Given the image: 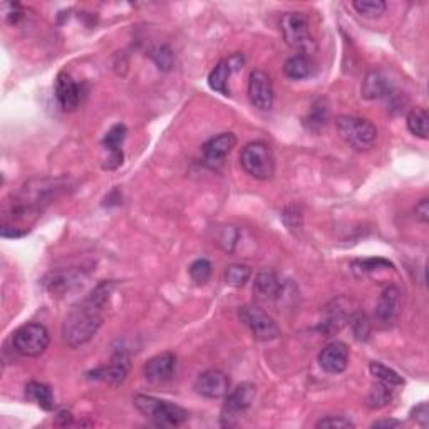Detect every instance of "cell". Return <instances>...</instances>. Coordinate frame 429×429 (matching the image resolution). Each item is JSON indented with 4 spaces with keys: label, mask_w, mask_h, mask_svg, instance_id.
Instances as JSON below:
<instances>
[{
    "label": "cell",
    "mask_w": 429,
    "mask_h": 429,
    "mask_svg": "<svg viewBox=\"0 0 429 429\" xmlns=\"http://www.w3.org/2000/svg\"><path fill=\"white\" fill-rule=\"evenodd\" d=\"M401 421H396V419H380V421H376L372 424V428H397L401 426Z\"/></svg>",
    "instance_id": "40"
},
{
    "label": "cell",
    "mask_w": 429,
    "mask_h": 429,
    "mask_svg": "<svg viewBox=\"0 0 429 429\" xmlns=\"http://www.w3.org/2000/svg\"><path fill=\"white\" fill-rule=\"evenodd\" d=\"M257 388L250 383H243L236 386L233 391L226 394L225 404L222 408V424L223 426H235L242 416L250 409L252 402L255 401Z\"/></svg>",
    "instance_id": "7"
},
{
    "label": "cell",
    "mask_w": 429,
    "mask_h": 429,
    "mask_svg": "<svg viewBox=\"0 0 429 429\" xmlns=\"http://www.w3.org/2000/svg\"><path fill=\"white\" fill-rule=\"evenodd\" d=\"M283 72L288 79L293 81H300V79H307L314 74V63L309 56L305 54H295L287 59L283 64Z\"/></svg>",
    "instance_id": "20"
},
{
    "label": "cell",
    "mask_w": 429,
    "mask_h": 429,
    "mask_svg": "<svg viewBox=\"0 0 429 429\" xmlns=\"http://www.w3.org/2000/svg\"><path fill=\"white\" fill-rule=\"evenodd\" d=\"M238 317L245 326L250 329V332L257 340H274L277 339L280 331L275 321L265 312L264 309H260L258 305H243L238 310Z\"/></svg>",
    "instance_id": "8"
},
{
    "label": "cell",
    "mask_w": 429,
    "mask_h": 429,
    "mask_svg": "<svg viewBox=\"0 0 429 429\" xmlns=\"http://www.w3.org/2000/svg\"><path fill=\"white\" fill-rule=\"evenodd\" d=\"M131 367V359L128 356V352L124 349H117V351L113 354L111 362L108 366H101L98 369L91 371L89 379L96 380H103V383L111 384V386H120L122 380L126 379Z\"/></svg>",
    "instance_id": "10"
},
{
    "label": "cell",
    "mask_w": 429,
    "mask_h": 429,
    "mask_svg": "<svg viewBox=\"0 0 429 429\" xmlns=\"http://www.w3.org/2000/svg\"><path fill=\"white\" fill-rule=\"evenodd\" d=\"M369 371L371 374L374 376V379H378L379 383L386 384L389 388H397L404 384V379H402L396 371L391 369V367L380 364V362H371Z\"/></svg>",
    "instance_id": "25"
},
{
    "label": "cell",
    "mask_w": 429,
    "mask_h": 429,
    "mask_svg": "<svg viewBox=\"0 0 429 429\" xmlns=\"http://www.w3.org/2000/svg\"><path fill=\"white\" fill-rule=\"evenodd\" d=\"M49 331L46 329V326L37 322L24 324L12 334V345H14L15 352H19L24 357L42 356L49 347Z\"/></svg>",
    "instance_id": "6"
},
{
    "label": "cell",
    "mask_w": 429,
    "mask_h": 429,
    "mask_svg": "<svg viewBox=\"0 0 429 429\" xmlns=\"http://www.w3.org/2000/svg\"><path fill=\"white\" fill-rule=\"evenodd\" d=\"M220 240L223 243V248L231 252L233 250L236 240H238V230H235V226H226V229L223 230V236Z\"/></svg>",
    "instance_id": "37"
},
{
    "label": "cell",
    "mask_w": 429,
    "mask_h": 429,
    "mask_svg": "<svg viewBox=\"0 0 429 429\" xmlns=\"http://www.w3.org/2000/svg\"><path fill=\"white\" fill-rule=\"evenodd\" d=\"M319 366L322 367V371H326L327 374H340L347 369L349 366V349L344 342H335L327 344L319 354Z\"/></svg>",
    "instance_id": "13"
},
{
    "label": "cell",
    "mask_w": 429,
    "mask_h": 429,
    "mask_svg": "<svg viewBox=\"0 0 429 429\" xmlns=\"http://www.w3.org/2000/svg\"><path fill=\"white\" fill-rule=\"evenodd\" d=\"M56 98L64 111H74L81 103V87L71 74L60 72L56 79Z\"/></svg>",
    "instance_id": "18"
},
{
    "label": "cell",
    "mask_w": 429,
    "mask_h": 429,
    "mask_svg": "<svg viewBox=\"0 0 429 429\" xmlns=\"http://www.w3.org/2000/svg\"><path fill=\"white\" fill-rule=\"evenodd\" d=\"M151 58L155 60V64L161 71H169L173 68L174 63V54L169 46H160L151 52Z\"/></svg>",
    "instance_id": "31"
},
{
    "label": "cell",
    "mask_w": 429,
    "mask_h": 429,
    "mask_svg": "<svg viewBox=\"0 0 429 429\" xmlns=\"http://www.w3.org/2000/svg\"><path fill=\"white\" fill-rule=\"evenodd\" d=\"M351 329L357 340H367L371 334V324L364 314H356L351 319Z\"/></svg>",
    "instance_id": "33"
},
{
    "label": "cell",
    "mask_w": 429,
    "mask_h": 429,
    "mask_svg": "<svg viewBox=\"0 0 429 429\" xmlns=\"http://www.w3.org/2000/svg\"><path fill=\"white\" fill-rule=\"evenodd\" d=\"M391 93H392V84L386 74L379 71H371L364 77V81H362L361 94L362 98L367 101L388 98Z\"/></svg>",
    "instance_id": "19"
},
{
    "label": "cell",
    "mask_w": 429,
    "mask_h": 429,
    "mask_svg": "<svg viewBox=\"0 0 429 429\" xmlns=\"http://www.w3.org/2000/svg\"><path fill=\"white\" fill-rule=\"evenodd\" d=\"M122 150L120 151H109V156L106 158V163H104V169H116L117 166H121L122 163Z\"/></svg>",
    "instance_id": "38"
},
{
    "label": "cell",
    "mask_w": 429,
    "mask_h": 429,
    "mask_svg": "<svg viewBox=\"0 0 429 429\" xmlns=\"http://www.w3.org/2000/svg\"><path fill=\"white\" fill-rule=\"evenodd\" d=\"M416 218H418L421 223L429 222V200L428 198H423L418 205H416Z\"/></svg>",
    "instance_id": "39"
},
{
    "label": "cell",
    "mask_w": 429,
    "mask_h": 429,
    "mask_svg": "<svg viewBox=\"0 0 429 429\" xmlns=\"http://www.w3.org/2000/svg\"><path fill=\"white\" fill-rule=\"evenodd\" d=\"M25 396L30 401H34L39 408L44 411H52L54 409V394H52L51 388L46 384L37 383V380H30L25 386Z\"/></svg>",
    "instance_id": "21"
},
{
    "label": "cell",
    "mask_w": 429,
    "mask_h": 429,
    "mask_svg": "<svg viewBox=\"0 0 429 429\" xmlns=\"http://www.w3.org/2000/svg\"><path fill=\"white\" fill-rule=\"evenodd\" d=\"M240 165H242L245 173L255 179H262V181L272 179L275 174L272 148L264 141L248 143L240 153Z\"/></svg>",
    "instance_id": "4"
},
{
    "label": "cell",
    "mask_w": 429,
    "mask_h": 429,
    "mask_svg": "<svg viewBox=\"0 0 429 429\" xmlns=\"http://www.w3.org/2000/svg\"><path fill=\"white\" fill-rule=\"evenodd\" d=\"M231 76V68L229 64V60H222L213 68V71L210 72L208 76V86L212 87L213 91L220 93L223 96H229V79Z\"/></svg>",
    "instance_id": "23"
},
{
    "label": "cell",
    "mask_w": 429,
    "mask_h": 429,
    "mask_svg": "<svg viewBox=\"0 0 429 429\" xmlns=\"http://www.w3.org/2000/svg\"><path fill=\"white\" fill-rule=\"evenodd\" d=\"M411 419L419 424V426L428 428L429 424V406L428 402H421V404H418L416 408H413L411 411Z\"/></svg>",
    "instance_id": "36"
},
{
    "label": "cell",
    "mask_w": 429,
    "mask_h": 429,
    "mask_svg": "<svg viewBox=\"0 0 429 429\" xmlns=\"http://www.w3.org/2000/svg\"><path fill=\"white\" fill-rule=\"evenodd\" d=\"M250 277H252V270L248 265L233 264L225 269V282L226 286L230 287H236V288L243 287L245 283L250 280Z\"/></svg>",
    "instance_id": "27"
},
{
    "label": "cell",
    "mask_w": 429,
    "mask_h": 429,
    "mask_svg": "<svg viewBox=\"0 0 429 429\" xmlns=\"http://www.w3.org/2000/svg\"><path fill=\"white\" fill-rule=\"evenodd\" d=\"M248 98L260 111H270L274 108L275 91L272 77L265 71H252L248 77Z\"/></svg>",
    "instance_id": "9"
},
{
    "label": "cell",
    "mask_w": 429,
    "mask_h": 429,
    "mask_svg": "<svg viewBox=\"0 0 429 429\" xmlns=\"http://www.w3.org/2000/svg\"><path fill=\"white\" fill-rule=\"evenodd\" d=\"M236 146V136L233 133H222L218 136L208 139L203 144V158L210 166L222 165L223 160L230 155L231 150Z\"/></svg>",
    "instance_id": "16"
},
{
    "label": "cell",
    "mask_w": 429,
    "mask_h": 429,
    "mask_svg": "<svg viewBox=\"0 0 429 429\" xmlns=\"http://www.w3.org/2000/svg\"><path fill=\"white\" fill-rule=\"evenodd\" d=\"M195 389L208 399H220L230 392V378L223 371L208 369L196 378Z\"/></svg>",
    "instance_id": "11"
},
{
    "label": "cell",
    "mask_w": 429,
    "mask_h": 429,
    "mask_svg": "<svg viewBox=\"0 0 429 429\" xmlns=\"http://www.w3.org/2000/svg\"><path fill=\"white\" fill-rule=\"evenodd\" d=\"M115 282H101L65 315L63 337L71 349H79L94 339L104 321V310L109 304Z\"/></svg>",
    "instance_id": "1"
},
{
    "label": "cell",
    "mask_w": 429,
    "mask_h": 429,
    "mask_svg": "<svg viewBox=\"0 0 429 429\" xmlns=\"http://www.w3.org/2000/svg\"><path fill=\"white\" fill-rule=\"evenodd\" d=\"M282 220L290 230L300 229L302 226V212L297 207H288L282 214Z\"/></svg>",
    "instance_id": "35"
},
{
    "label": "cell",
    "mask_w": 429,
    "mask_h": 429,
    "mask_svg": "<svg viewBox=\"0 0 429 429\" xmlns=\"http://www.w3.org/2000/svg\"><path fill=\"white\" fill-rule=\"evenodd\" d=\"M408 129L414 136L428 139L429 136V116L428 111L424 108H414L411 109V113L408 115Z\"/></svg>",
    "instance_id": "24"
},
{
    "label": "cell",
    "mask_w": 429,
    "mask_h": 429,
    "mask_svg": "<svg viewBox=\"0 0 429 429\" xmlns=\"http://www.w3.org/2000/svg\"><path fill=\"white\" fill-rule=\"evenodd\" d=\"M391 401H392V389L383 383L372 386L369 394H367V406H369L371 409L386 408Z\"/></svg>",
    "instance_id": "26"
},
{
    "label": "cell",
    "mask_w": 429,
    "mask_h": 429,
    "mask_svg": "<svg viewBox=\"0 0 429 429\" xmlns=\"http://www.w3.org/2000/svg\"><path fill=\"white\" fill-rule=\"evenodd\" d=\"M174 371H177V356L172 352L158 354L144 364V376L155 384H163L172 379Z\"/></svg>",
    "instance_id": "15"
},
{
    "label": "cell",
    "mask_w": 429,
    "mask_h": 429,
    "mask_svg": "<svg viewBox=\"0 0 429 429\" xmlns=\"http://www.w3.org/2000/svg\"><path fill=\"white\" fill-rule=\"evenodd\" d=\"M356 424H354L351 419L344 418V416H327V418H324L315 424V428H327V429H347V428H354Z\"/></svg>",
    "instance_id": "34"
},
{
    "label": "cell",
    "mask_w": 429,
    "mask_h": 429,
    "mask_svg": "<svg viewBox=\"0 0 429 429\" xmlns=\"http://www.w3.org/2000/svg\"><path fill=\"white\" fill-rule=\"evenodd\" d=\"M126 133H128V129H126L124 124L113 126L103 139L104 148H106L108 151H120L122 143H124V139H126Z\"/></svg>",
    "instance_id": "30"
},
{
    "label": "cell",
    "mask_w": 429,
    "mask_h": 429,
    "mask_svg": "<svg viewBox=\"0 0 429 429\" xmlns=\"http://www.w3.org/2000/svg\"><path fill=\"white\" fill-rule=\"evenodd\" d=\"M337 133L352 150L366 151L378 139V128L369 120L357 116H339L335 120Z\"/></svg>",
    "instance_id": "3"
},
{
    "label": "cell",
    "mask_w": 429,
    "mask_h": 429,
    "mask_svg": "<svg viewBox=\"0 0 429 429\" xmlns=\"http://www.w3.org/2000/svg\"><path fill=\"white\" fill-rule=\"evenodd\" d=\"M354 270H359V272L366 274V272H374V270L379 269H392L391 262L384 260V258H366V260H356L352 264Z\"/></svg>",
    "instance_id": "32"
},
{
    "label": "cell",
    "mask_w": 429,
    "mask_h": 429,
    "mask_svg": "<svg viewBox=\"0 0 429 429\" xmlns=\"http://www.w3.org/2000/svg\"><path fill=\"white\" fill-rule=\"evenodd\" d=\"M352 7L356 8L359 14L369 17V19L380 17L388 8L386 2H383V0H356L352 4Z\"/></svg>",
    "instance_id": "28"
},
{
    "label": "cell",
    "mask_w": 429,
    "mask_h": 429,
    "mask_svg": "<svg viewBox=\"0 0 429 429\" xmlns=\"http://www.w3.org/2000/svg\"><path fill=\"white\" fill-rule=\"evenodd\" d=\"M401 309V290L396 286H389L380 293L378 305H376V317L384 326H392L399 319Z\"/></svg>",
    "instance_id": "14"
},
{
    "label": "cell",
    "mask_w": 429,
    "mask_h": 429,
    "mask_svg": "<svg viewBox=\"0 0 429 429\" xmlns=\"http://www.w3.org/2000/svg\"><path fill=\"white\" fill-rule=\"evenodd\" d=\"M212 272L213 267L207 258H198V260H195L193 264L190 265V277L195 283H198V286H205L210 277H212Z\"/></svg>",
    "instance_id": "29"
},
{
    "label": "cell",
    "mask_w": 429,
    "mask_h": 429,
    "mask_svg": "<svg viewBox=\"0 0 429 429\" xmlns=\"http://www.w3.org/2000/svg\"><path fill=\"white\" fill-rule=\"evenodd\" d=\"M86 275L82 270H58V272H51L44 278V286L47 290L58 297H64L65 293L76 292L84 286Z\"/></svg>",
    "instance_id": "12"
},
{
    "label": "cell",
    "mask_w": 429,
    "mask_h": 429,
    "mask_svg": "<svg viewBox=\"0 0 429 429\" xmlns=\"http://www.w3.org/2000/svg\"><path fill=\"white\" fill-rule=\"evenodd\" d=\"M327 121H329V106H327L324 99L315 101L312 108L309 109L307 116L304 117L305 128L312 131V133H319L327 124Z\"/></svg>",
    "instance_id": "22"
},
{
    "label": "cell",
    "mask_w": 429,
    "mask_h": 429,
    "mask_svg": "<svg viewBox=\"0 0 429 429\" xmlns=\"http://www.w3.org/2000/svg\"><path fill=\"white\" fill-rule=\"evenodd\" d=\"M280 30H282L283 41L288 47L297 51L299 54L307 56L314 51L315 41L310 30L307 15L304 12H287L280 20Z\"/></svg>",
    "instance_id": "5"
},
{
    "label": "cell",
    "mask_w": 429,
    "mask_h": 429,
    "mask_svg": "<svg viewBox=\"0 0 429 429\" xmlns=\"http://www.w3.org/2000/svg\"><path fill=\"white\" fill-rule=\"evenodd\" d=\"M134 406H136L139 413L146 416L150 421H153L160 428H174L183 424L188 419V413L179 406L173 404L169 401L158 399L153 396H144L138 394L134 397Z\"/></svg>",
    "instance_id": "2"
},
{
    "label": "cell",
    "mask_w": 429,
    "mask_h": 429,
    "mask_svg": "<svg viewBox=\"0 0 429 429\" xmlns=\"http://www.w3.org/2000/svg\"><path fill=\"white\" fill-rule=\"evenodd\" d=\"M253 293L257 300L260 302H272L282 299L283 282L272 270H264L255 277L253 282Z\"/></svg>",
    "instance_id": "17"
}]
</instances>
